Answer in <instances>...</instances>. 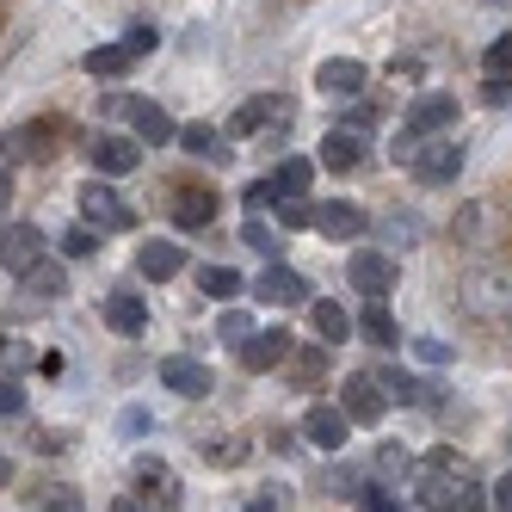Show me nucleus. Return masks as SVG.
I'll list each match as a JSON object with an SVG mask.
<instances>
[{
  "instance_id": "0eeeda50",
  "label": "nucleus",
  "mask_w": 512,
  "mask_h": 512,
  "mask_svg": "<svg viewBox=\"0 0 512 512\" xmlns=\"http://www.w3.org/2000/svg\"><path fill=\"white\" fill-rule=\"evenodd\" d=\"M247 297L253 303H309V278L290 272L284 260H266V272L247 284Z\"/></svg>"
},
{
  "instance_id": "8fccbe9b",
  "label": "nucleus",
  "mask_w": 512,
  "mask_h": 512,
  "mask_svg": "<svg viewBox=\"0 0 512 512\" xmlns=\"http://www.w3.org/2000/svg\"><path fill=\"white\" fill-rule=\"evenodd\" d=\"M297 377H303V383H315V377H321V352H309V358L297 364Z\"/></svg>"
},
{
  "instance_id": "39448f33",
  "label": "nucleus",
  "mask_w": 512,
  "mask_h": 512,
  "mask_svg": "<svg viewBox=\"0 0 512 512\" xmlns=\"http://www.w3.org/2000/svg\"><path fill=\"white\" fill-rule=\"evenodd\" d=\"M44 253H50V241H44L38 223H0V266H7L13 278H19L25 266H38Z\"/></svg>"
},
{
  "instance_id": "a19ab883",
  "label": "nucleus",
  "mask_w": 512,
  "mask_h": 512,
  "mask_svg": "<svg viewBox=\"0 0 512 512\" xmlns=\"http://www.w3.org/2000/svg\"><path fill=\"white\" fill-rule=\"evenodd\" d=\"M358 506H371V512H389V506H401V500H395L383 482H364V488H358Z\"/></svg>"
},
{
  "instance_id": "f8f14e48",
  "label": "nucleus",
  "mask_w": 512,
  "mask_h": 512,
  "mask_svg": "<svg viewBox=\"0 0 512 512\" xmlns=\"http://www.w3.org/2000/svg\"><path fill=\"white\" fill-rule=\"evenodd\" d=\"M364 81H371V68H364L358 56H334V62H321V68H315V87H321V93H334V99L364 93Z\"/></svg>"
},
{
  "instance_id": "423d86ee",
  "label": "nucleus",
  "mask_w": 512,
  "mask_h": 512,
  "mask_svg": "<svg viewBox=\"0 0 512 512\" xmlns=\"http://www.w3.org/2000/svg\"><path fill=\"white\" fill-rule=\"evenodd\" d=\"M346 278H352L358 297H389L395 278H401V266H395V253H352V260H346Z\"/></svg>"
},
{
  "instance_id": "c85d7f7f",
  "label": "nucleus",
  "mask_w": 512,
  "mask_h": 512,
  "mask_svg": "<svg viewBox=\"0 0 512 512\" xmlns=\"http://www.w3.org/2000/svg\"><path fill=\"white\" fill-rule=\"evenodd\" d=\"M173 142H186V149H192V155H204V161H229V149H223V136H216L210 124H186V130H179Z\"/></svg>"
},
{
  "instance_id": "58836bf2",
  "label": "nucleus",
  "mask_w": 512,
  "mask_h": 512,
  "mask_svg": "<svg viewBox=\"0 0 512 512\" xmlns=\"http://www.w3.org/2000/svg\"><path fill=\"white\" fill-rule=\"evenodd\" d=\"M482 62H488V75H512V31L488 44V56H482Z\"/></svg>"
},
{
  "instance_id": "2eb2a0df",
  "label": "nucleus",
  "mask_w": 512,
  "mask_h": 512,
  "mask_svg": "<svg viewBox=\"0 0 512 512\" xmlns=\"http://www.w3.org/2000/svg\"><path fill=\"white\" fill-rule=\"evenodd\" d=\"M284 112L290 105L278 99V93H260V99H247L241 112L229 118V136H260V130H272V124H284Z\"/></svg>"
},
{
  "instance_id": "f257e3e1",
  "label": "nucleus",
  "mask_w": 512,
  "mask_h": 512,
  "mask_svg": "<svg viewBox=\"0 0 512 512\" xmlns=\"http://www.w3.org/2000/svg\"><path fill=\"white\" fill-rule=\"evenodd\" d=\"M414 506H432V512H482L488 506V488L463 457L438 451L414 469Z\"/></svg>"
},
{
  "instance_id": "9d476101",
  "label": "nucleus",
  "mask_w": 512,
  "mask_h": 512,
  "mask_svg": "<svg viewBox=\"0 0 512 512\" xmlns=\"http://www.w3.org/2000/svg\"><path fill=\"white\" fill-rule=\"evenodd\" d=\"M315 229H321L327 241H358L364 229H371V216H364L358 204H346V198H321V204H315Z\"/></svg>"
},
{
  "instance_id": "5701e85b",
  "label": "nucleus",
  "mask_w": 512,
  "mask_h": 512,
  "mask_svg": "<svg viewBox=\"0 0 512 512\" xmlns=\"http://www.w3.org/2000/svg\"><path fill=\"white\" fill-rule=\"evenodd\" d=\"M352 334H364L371 346H395V315L383 309V297H364V315L352 321Z\"/></svg>"
},
{
  "instance_id": "f03ea898",
  "label": "nucleus",
  "mask_w": 512,
  "mask_h": 512,
  "mask_svg": "<svg viewBox=\"0 0 512 512\" xmlns=\"http://www.w3.org/2000/svg\"><path fill=\"white\" fill-rule=\"evenodd\" d=\"M457 303L482 327H512V266L506 260H475L457 278Z\"/></svg>"
},
{
  "instance_id": "f3484780",
  "label": "nucleus",
  "mask_w": 512,
  "mask_h": 512,
  "mask_svg": "<svg viewBox=\"0 0 512 512\" xmlns=\"http://www.w3.org/2000/svg\"><path fill=\"white\" fill-rule=\"evenodd\" d=\"M290 352V334H278V327H272V334H247L241 340V371H253V377H266V371H278V358Z\"/></svg>"
},
{
  "instance_id": "a18cd8bd",
  "label": "nucleus",
  "mask_w": 512,
  "mask_h": 512,
  "mask_svg": "<svg viewBox=\"0 0 512 512\" xmlns=\"http://www.w3.org/2000/svg\"><path fill=\"white\" fill-rule=\"evenodd\" d=\"M401 469H408V451H401V445H383V457H377V475H401Z\"/></svg>"
},
{
  "instance_id": "603ef678",
  "label": "nucleus",
  "mask_w": 512,
  "mask_h": 512,
  "mask_svg": "<svg viewBox=\"0 0 512 512\" xmlns=\"http://www.w3.org/2000/svg\"><path fill=\"white\" fill-rule=\"evenodd\" d=\"M7 204H13V173L0 167V210H7Z\"/></svg>"
},
{
  "instance_id": "4c0bfd02",
  "label": "nucleus",
  "mask_w": 512,
  "mask_h": 512,
  "mask_svg": "<svg viewBox=\"0 0 512 512\" xmlns=\"http://www.w3.org/2000/svg\"><path fill=\"white\" fill-rule=\"evenodd\" d=\"M482 99L494 105V112H512V75H488L482 81Z\"/></svg>"
},
{
  "instance_id": "37998d69",
  "label": "nucleus",
  "mask_w": 512,
  "mask_h": 512,
  "mask_svg": "<svg viewBox=\"0 0 512 512\" xmlns=\"http://www.w3.org/2000/svg\"><path fill=\"white\" fill-rule=\"evenodd\" d=\"M25 414V389L19 383H0V420H19Z\"/></svg>"
},
{
  "instance_id": "49530a36",
  "label": "nucleus",
  "mask_w": 512,
  "mask_h": 512,
  "mask_svg": "<svg viewBox=\"0 0 512 512\" xmlns=\"http://www.w3.org/2000/svg\"><path fill=\"white\" fill-rule=\"evenodd\" d=\"M488 506H500V512H512V475H500V482L488 488Z\"/></svg>"
},
{
  "instance_id": "72a5a7b5",
  "label": "nucleus",
  "mask_w": 512,
  "mask_h": 512,
  "mask_svg": "<svg viewBox=\"0 0 512 512\" xmlns=\"http://www.w3.org/2000/svg\"><path fill=\"white\" fill-rule=\"evenodd\" d=\"M38 506H44V512H81L87 500H81V488H68V482H50V488H38Z\"/></svg>"
},
{
  "instance_id": "393cba45",
  "label": "nucleus",
  "mask_w": 512,
  "mask_h": 512,
  "mask_svg": "<svg viewBox=\"0 0 512 512\" xmlns=\"http://www.w3.org/2000/svg\"><path fill=\"white\" fill-rule=\"evenodd\" d=\"M210 216H216V198L210 192H179L173 198V223L179 229H210Z\"/></svg>"
},
{
  "instance_id": "aec40b11",
  "label": "nucleus",
  "mask_w": 512,
  "mask_h": 512,
  "mask_svg": "<svg viewBox=\"0 0 512 512\" xmlns=\"http://www.w3.org/2000/svg\"><path fill=\"white\" fill-rule=\"evenodd\" d=\"M19 284H25V297H31V303H56V297H68V272L50 260V253H44L38 266H25Z\"/></svg>"
},
{
  "instance_id": "4be33fe9",
  "label": "nucleus",
  "mask_w": 512,
  "mask_h": 512,
  "mask_svg": "<svg viewBox=\"0 0 512 512\" xmlns=\"http://www.w3.org/2000/svg\"><path fill=\"white\" fill-rule=\"evenodd\" d=\"M130 44H99V50H87L81 56V68H87V75L93 81H118V75H130Z\"/></svg>"
},
{
  "instance_id": "b1692460",
  "label": "nucleus",
  "mask_w": 512,
  "mask_h": 512,
  "mask_svg": "<svg viewBox=\"0 0 512 512\" xmlns=\"http://www.w3.org/2000/svg\"><path fill=\"white\" fill-rule=\"evenodd\" d=\"M105 327H112V334H124V340H136L142 327H149V303H136V297H112V303H105Z\"/></svg>"
},
{
  "instance_id": "1a4fd4ad",
  "label": "nucleus",
  "mask_w": 512,
  "mask_h": 512,
  "mask_svg": "<svg viewBox=\"0 0 512 512\" xmlns=\"http://www.w3.org/2000/svg\"><path fill=\"white\" fill-rule=\"evenodd\" d=\"M383 408H389L383 377L352 371V377H346V420H352V426H377V420H383Z\"/></svg>"
},
{
  "instance_id": "473e14b6",
  "label": "nucleus",
  "mask_w": 512,
  "mask_h": 512,
  "mask_svg": "<svg viewBox=\"0 0 512 512\" xmlns=\"http://www.w3.org/2000/svg\"><path fill=\"white\" fill-rule=\"evenodd\" d=\"M309 186H315V161L309 155H290L278 167V192H309Z\"/></svg>"
},
{
  "instance_id": "09e8293b",
  "label": "nucleus",
  "mask_w": 512,
  "mask_h": 512,
  "mask_svg": "<svg viewBox=\"0 0 512 512\" xmlns=\"http://www.w3.org/2000/svg\"><path fill=\"white\" fill-rule=\"evenodd\" d=\"M253 512H272V506H284V488H260V500H247Z\"/></svg>"
},
{
  "instance_id": "cd10ccee",
  "label": "nucleus",
  "mask_w": 512,
  "mask_h": 512,
  "mask_svg": "<svg viewBox=\"0 0 512 512\" xmlns=\"http://www.w3.org/2000/svg\"><path fill=\"white\" fill-rule=\"evenodd\" d=\"M198 290H204V297H216V303H229V297H241V290H247V278L229 272V266H204L198 272Z\"/></svg>"
},
{
  "instance_id": "3c124183",
  "label": "nucleus",
  "mask_w": 512,
  "mask_h": 512,
  "mask_svg": "<svg viewBox=\"0 0 512 512\" xmlns=\"http://www.w3.org/2000/svg\"><path fill=\"white\" fill-rule=\"evenodd\" d=\"M235 457H241V445H229V438H223V445H216V451H210V463H223V469H229Z\"/></svg>"
},
{
  "instance_id": "7ed1b4c3",
  "label": "nucleus",
  "mask_w": 512,
  "mask_h": 512,
  "mask_svg": "<svg viewBox=\"0 0 512 512\" xmlns=\"http://www.w3.org/2000/svg\"><path fill=\"white\" fill-rule=\"evenodd\" d=\"M451 124H457V99H451V93H420V99L408 105V124H401V155H414L426 136L451 130Z\"/></svg>"
},
{
  "instance_id": "a211bd4d",
  "label": "nucleus",
  "mask_w": 512,
  "mask_h": 512,
  "mask_svg": "<svg viewBox=\"0 0 512 512\" xmlns=\"http://www.w3.org/2000/svg\"><path fill=\"white\" fill-rule=\"evenodd\" d=\"M136 161H142V142H136V136H99V142H93V167H99L105 179H124Z\"/></svg>"
},
{
  "instance_id": "20e7f679",
  "label": "nucleus",
  "mask_w": 512,
  "mask_h": 512,
  "mask_svg": "<svg viewBox=\"0 0 512 512\" xmlns=\"http://www.w3.org/2000/svg\"><path fill=\"white\" fill-rule=\"evenodd\" d=\"M75 204H81V223H93L99 235H124V229L136 223V210H130L112 186H105V173H99V179H87Z\"/></svg>"
},
{
  "instance_id": "6e6552de",
  "label": "nucleus",
  "mask_w": 512,
  "mask_h": 512,
  "mask_svg": "<svg viewBox=\"0 0 512 512\" xmlns=\"http://www.w3.org/2000/svg\"><path fill=\"white\" fill-rule=\"evenodd\" d=\"M408 167H414L420 186H451V179L463 173V149L457 142H420V149L408 155Z\"/></svg>"
},
{
  "instance_id": "de8ad7c7",
  "label": "nucleus",
  "mask_w": 512,
  "mask_h": 512,
  "mask_svg": "<svg viewBox=\"0 0 512 512\" xmlns=\"http://www.w3.org/2000/svg\"><path fill=\"white\" fill-rule=\"evenodd\" d=\"M371 124H377V105H352V130L364 136V130H371Z\"/></svg>"
},
{
  "instance_id": "9b49d317",
  "label": "nucleus",
  "mask_w": 512,
  "mask_h": 512,
  "mask_svg": "<svg viewBox=\"0 0 512 512\" xmlns=\"http://www.w3.org/2000/svg\"><path fill=\"white\" fill-rule=\"evenodd\" d=\"M346 432H352V420H346V408H334V401H315L303 414V438L321 445V451H346Z\"/></svg>"
},
{
  "instance_id": "6ab92c4d",
  "label": "nucleus",
  "mask_w": 512,
  "mask_h": 512,
  "mask_svg": "<svg viewBox=\"0 0 512 512\" xmlns=\"http://www.w3.org/2000/svg\"><path fill=\"white\" fill-rule=\"evenodd\" d=\"M136 494H149L155 506H179V475L161 457H136Z\"/></svg>"
},
{
  "instance_id": "e433bc0d",
  "label": "nucleus",
  "mask_w": 512,
  "mask_h": 512,
  "mask_svg": "<svg viewBox=\"0 0 512 512\" xmlns=\"http://www.w3.org/2000/svg\"><path fill=\"white\" fill-rule=\"evenodd\" d=\"M383 389H389L395 401H408V408H426V401H432V395H426L414 377H401V371H389V377H383Z\"/></svg>"
},
{
  "instance_id": "864d4df0",
  "label": "nucleus",
  "mask_w": 512,
  "mask_h": 512,
  "mask_svg": "<svg viewBox=\"0 0 512 512\" xmlns=\"http://www.w3.org/2000/svg\"><path fill=\"white\" fill-rule=\"evenodd\" d=\"M7 482H13V463H7V457H0V488H7Z\"/></svg>"
},
{
  "instance_id": "2f4dec72",
  "label": "nucleus",
  "mask_w": 512,
  "mask_h": 512,
  "mask_svg": "<svg viewBox=\"0 0 512 512\" xmlns=\"http://www.w3.org/2000/svg\"><path fill=\"white\" fill-rule=\"evenodd\" d=\"M44 130L38 124H25V130H7V161H44Z\"/></svg>"
},
{
  "instance_id": "7c9ffc66",
  "label": "nucleus",
  "mask_w": 512,
  "mask_h": 512,
  "mask_svg": "<svg viewBox=\"0 0 512 512\" xmlns=\"http://www.w3.org/2000/svg\"><path fill=\"white\" fill-rule=\"evenodd\" d=\"M377 235H383V253H408L420 241V223H414V216H389Z\"/></svg>"
},
{
  "instance_id": "79ce46f5",
  "label": "nucleus",
  "mask_w": 512,
  "mask_h": 512,
  "mask_svg": "<svg viewBox=\"0 0 512 512\" xmlns=\"http://www.w3.org/2000/svg\"><path fill=\"white\" fill-rule=\"evenodd\" d=\"M414 358L438 371V364H451V346H445V340H414Z\"/></svg>"
},
{
  "instance_id": "bb28decb",
  "label": "nucleus",
  "mask_w": 512,
  "mask_h": 512,
  "mask_svg": "<svg viewBox=\"0 0 512 512\" xmlns=\"http://www.w3.org/2000/svg\"><path fill=\"white\" fill-rule=\"evenodd\" d=\"M272 216H278V229H315V204L303 192H278Z\"/></svg>"
},
{
  "instance_id": "dca6fc26",
  "label": "nucleus",
  "mask_w": 512,
  "mask_h": 512,
  "mask_svg": "<svg viewBox=\"0 0 512 512\" xmlns=\"http://www.w3.org/2000/svg\"><path fill=\"white\" fill-rule=\"evenodd\" d=\"M358 161H364V136H358V130H346V124H340V130H327V136H321L315 167H327V173H352Z\"/></svg>"
},
{
  "instance_id": "f704fd0d",
  "label": "nucleus",
  "mask_w": 512,
  "mask_h": 512,
  "mask_svg": "<svg viewBox=\"0 0 512 512\" xmlns=\"http://www.w3.org/2000/svg\"><path fill=\"white\" fill-rule=\"evenodd\" d=\"M99 241H105V235H99L93 223H75V229L62 235V253H68V260H87V253H99Z\"/></svg>"
},
{
  "instance_id": "ddd939ff",
  "label": "nucleus",
  "mask_w": 512,
  "mask_h": 512,
  "mask_svg": "<svg viewBox=\"0 0 512 512\" xmlns=\"http://www.w3.org/2000/svg\"><path fill=\"white\" fill-rule=\"evenodd\" d=\"M124 118H130V136H136V142H149V149H161V142L179 136V124L161 112L155 99H130V112H124Z\"/></svg>"
},
{
  "instance_id": "c03bdc74",
  "label": "nucleus",
  "mask_w": 512,
  "mask_h": 512,
  "mask_svg": "<svg viewBox=\"0 0 512 512\" xmlns=\"http://www.w3.org/2000/svg\"><path fill=\"white\" fill-rule=\"evenodd\" d=\"M124 44H130V56H149V50L161 44V31H155V25H136V31H130Z\"/></svg>"
},
{
  "instance_id": "4468645a",
  "label": "nucleus",
  "mask_w": 512,
  "mask_h": 512,
  "mask_svg": "<svg viewBox=\"0 0 512 512\" xmlns=\"http://www.w3.org/2000/svg\"><path fill=\"white\" fill-rule=\"evenodd\" d=\"M161 383H167L173 395H192V401L216 389V377H210L204 358H161Z\"/></svg>"
},
{
  "instance_id": "412c9836",
  "label": "nucleus",
  "mask_w": 512,
  "mask_h": 512,
  "mask_svg": "<svg viewBox=\"0 0 512 512\" xmlns=\"http://www.w3.org/2000/svg\"><path fill=\"white\" fill-rule=\"evenodd\" d=\"M179 266H186V253H179V241H149L136 253V272L149 278V284H167V278H179Z\"/></svg>"
},
{
  "instance_id": "c756f323",
  "label": "nucleus",
  "mask_w": 512,
  "mask_h": 512,
  "mask_svg": "<svg viewBox=\"0 0 512 512\" xmlns=\"http://www.w3.org/2000/svg\"><path fill=\"white\" fill-rule=\"evenodd\" d=\"M241 241H247L253 253H266V260H278V247H284V235H278V229L266 223V216H260V210H253V216H247V223H241Z\"/></svg>"
},
{
  "instance_id": "c9c22d12",
  "label": "nucleus",
  "mask_w": 512,
  "mask_h": 512,
  "mask_svg": "<svg viewBox=\"0 0 512 512\" xmlns=\"http://www.w3.org/2000/svg\"><path fill=\"white\" fill-rule=\"evenodd\" d=\"M216 334H223L229 346H241V340L253 334V315H247V309H223V315H216Z\"/></svg>"
},
{
  "instance_id": "ea45409f",
  "label": "nucleus",
  "mask_w": 512,
  "mask_h": 512,
  "mask_svg": "<svg viewBox=\"0 0 512 512\" xmlns=\"http://www.w3.org/2000/svg\"><path fill=\"white\" fill-rule=\"evenodd\" d=\"M272 204H278V179H253V186H247V216L272 210Z\"/></svg>"
},
{
  "instance_id": "a878e982",
  "label": "nucleus",
  "mask_w": 512,
  "mask_h": 512,
  "mask_svg": "<svg viewBox=\"0 0 512 512\" xmlns=\"http://www.w3.org/2000/svg\"><path fill=\"white\" fill-rule=\"evenodd\" d=\"M309 321H315V334H321L327 346H340V340L352 334V315H346L340 303H309Z\"/></svg>"
}]
</instances>
